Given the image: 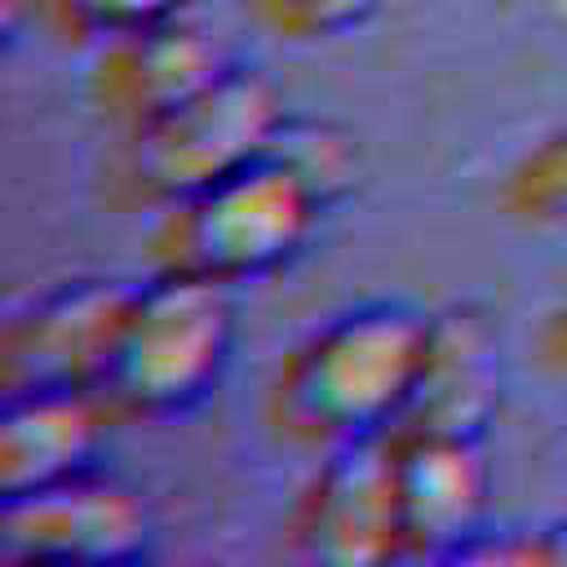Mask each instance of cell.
Returning <instances> with one entry per match:
<instances>
[{
    "mask_svg": "<svg viewBox=\"0 0 567 567\" xmlns=\"http://www.w3.org/2000/svg\"><path fill=\"white\" fill-rule=\"evenodd\" d=\"M137 284L71 279L9 315L0 337V390H97L111 377L115 346Z\"/></svg>",
    "mask_w": 567,
    "mask_h": 567,
    "instance_id": "5",
    "label": "cell"
},
{
    "mask_svg": "<svg viewBox=\"0 0 567 567\" xmlns=\"http://www.w3.org/2000/svg\"><path fill=\"white\" fill-rule=\"evenodd\" d=\"M332 195L275 142L261 159L217 177L213 186L164 204L155 226V270L248 284L288 266L315 235Z\"/></svg>",
    "mask_w": 567,
    "mask_h": 567,
    "instance_id": "2",
    "label": "cell"
},
{
    "mask_svg": "<svg viewBox=\"0 0 567 567\" xmlns=\"http://www.w3.org/2000/svg\"><path fill=\"white\" fill-rule=\"evenodd\" d=\"M501 408V346L492 323L470 306L430 315L425 354L403 416L390 434L483 439Z\"/></svg>",
    "mask_w": 567,
    "mask_h": 567,
    "instance_id": "10",
    "label": "cell"
},
{
    "mask_svg": "<svg viewBox=\"0 0 567 567\" xmlns=\"http://www.w3.org/2000/svg\"><path fill=\"white\" fill-rule=\"evenodd\" d=\"M403 563H452L487 514V465L478 439L390 434Z\"/></svg>",
    "mask_w": 567,
    "mask_h": 567,
    "instance_id": "9",
    "label": "cell"
},
{
    "mask_svg": "<svg viewBox=\"0 0 567 567\" xmlns=\"http://www.w3.org/2000/svg\"><path fill=\"white\" fill-rule=\"evenodd\" d=\"M261 27L292 44H319V40H341L359 31L381 0H244Z\"/></svg>",
    "mask_w": 567,
    "mask_h": 567,
    "instance_id": "14",
    "label": "cell"
},
{
    "mask_svg": "<svg viewBox=\"0 0 567 567\" xmlns=\"http://www.w3.org/2000/svg\"><path fill=\"white\" fill-rule=\"evenodd\" d=\"M230 350L235 288L204 275L155 270V279L137 284L102 394L133 416L190 412L226 377Z\"/></svg>",
    "mask_w": 567,
    "mask_h": 567,
    "instance_id": "3",
    "label": "cell"
},
{
    "mask_svg": "<svg viewBox=\"0 0 567 567\" xmlns=\"http://www.w3.org/2000/svg\"><path fill=\"white\" fill-rule=\"evenodd\" d=\"M527 554H532V567H567V514L527 532Z\"/></svg>",
    "mask_w": 567,
    "mask_h": 567,
    "instance_id": "16",
    "label": "cell"
},
{
    "mask_svg": "<svg viewBox=\"0 0 567 567\" xmlns=\"http://www.w3.org/2000/svg\"><path fill=\"white\" fill-rule=\"evenodd\" d=\"M106 447V394L31 390L0 408V501L93 474Z\"/></svg>",
    "mask_w": 567,
    "mask_h": 567,
    "instance_id": "11",
    "label": "cell"
},
{
    "mask_svg": "<svg viewBox=\"0 0 567 567\" xmlns=\"http://www.w3.org/2000/svg\"><path fill=\"white\" fill-rule=\"evenodd\" d=\"M501 199L523 226H567V120L514 159Z\"/></svg>",
    "mask_w": 567,
    "mask_h": 567,
    "instance_id": "12",
    "label": "cell"
},
{
    "mask_svg": "<svg viewBox=\"0 0 567 567\" xmlns=\"http://www.w3.org/2000/svg\"><path fill=\"white\" fill-rule=\"evenodd\" d=\"M190 0H40L44 18L71 35V40H89V44H106L146 27H159L168 18H182Z\"/></svg>",
    "mask_w": 567,
    "mask_h": 567,
    "instance_id": "13",
    "label": "cell"
},
{
    "mask_svg": "<svg viewBox=\"0 0 567 567\" xmlns=\"http://www.w3.org/2000/svg\"><path fill=\"white\" fill-rule=\"evenodd\" d=\"M288 124L279 89L257 66H230L199 97L128 133V182L151 204H177L275 151Z\"/></svg>",
    "mask_w": 567,
    "mask_h": 567,
    "instance_id": "4",
    "label": "cell"
},
{
    "mask_svg": "<svg viewBox=\"0 0 567 567\" xmlns=\"http://www.w3.org/2000/svg\"><path fill=\"white\" fill-rule=\"evenodd\" d=\"M536 350H540L545 372L567 390V292L545 310L540 332H536Z\"/></svg>",
    "mask_w": 567,
    "mask_h": 567,
    "instance_id": "15",
    "label": "cell"
},
{
    "mask_svg": "<svg viewBox=\"0 0 567 567\" xmlns=\"http://www.w3.org/2000/svg\"><path fill=\"white\" fill-rule=\"evenodd\" d=\"M230 66L235 58L226 53V44L182 13L159 27L97 44L89 93L111 124L137 133L199 97Z\"/></svg>",
    "mask_w": 567,
    "mask_h": 567,
    "instance_id": "8",
    "label": "cell"
},
{
    "mask_svg": "<svg viewBox=\"0 0 567 567\" xmlns=\"http://www.w3.org/2000/svg\"><path fill=\"white\" fill-rule=\"evenodd\" d=\"M292 554L323 567L403 563L390 434L328 447L288 518Z\"/></svg>",
    "mask_w": 567,
    "mask_h": 567,
    "instance_id": "6",
    "label": "cell"
},
{
    "mask_svg": "<svg viewBox=\"0 0 567 567\" xmlns=\"http://www.w3.org/2000/svg\"><path fill=\"white\" fill-rule=\"evenodd\" d=\"M146 501L102 470L0 501V554L9 563L115 567L151 549Z\"/></svg>",
    "mask_w": 567,
    "mask_h": 567,
    "instance_id": "7",
    "label": "cell"
},
{
    "mask_svg": "<svg viewBox=\"0 0 567 567\" xmlns=\"http://www.w3.org/2000/svg\"><path fill=\"white\" fill-rule=\"evenodd\" d=\"M430 315L408 306H359L288 350L270 385L275 425L301 443L337 447L390 434L408 408Z\"/></svg>",
    "mask_w": 567,
    "mask_h": 567,
    "instance_id": "1",
    "label": "cell"
}]
</instances>
